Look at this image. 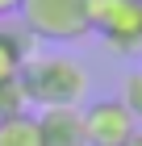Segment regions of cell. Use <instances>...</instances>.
I'll return each instance as SVG.
<instances>
[{
  "label": "cell",
  "instance_id": "cell-10",
  "mask_svg": "<svg viewBox=\"0 0 142 146\" xmlns=\"http://www.w3.org/2000/svg\"><path fill=\"white\" fill-rule=\"evenodd\" d=\"M13 13H21V0H0V17H13Z\"/></svg>",
  "mask_w": 142,
  "mask_h": 146
},
{
  "label": "cell",
  "instance_id": "cell-6",
  "mask_svg": "<svg viewBox=\"0 0 142 146\" xmlns=\"http://www.w3.org/2000/svg\"><path fill=\"white\" fill-rule=\"evenodd\" d=\"M25 34H29V29H9V25H0V84H9V79L21 75L25 58H29Z\"/></svg>",
  "mask_w": 142,
  "mask_h": 146
},
{
  "label": "cell",
  "instance_id": "cell-7",
  "mask_svg": "<svg viewBox=\"0 0 142 146\" xmlns=\"http://www.w3.org/2000/svg\"><path fill=\"white\" fill-rule=\"evenodd\" d=\"M0 146H42V138H38V121H33L29 113L4 117V121H0Z\"/></svg>",
  "mask_w": 142,
  "mask_h": 146
},
{
  "label": "cell",
  "instance_id": "cell-9",
  "mask_svg": "<svg viewBox=\"0 0 142 146\" xmlns=\"http://www.w3.org/2000/svg\"><path fill=\"white\" fill-rule=\"evenodd\" d=\"M125 109L134 113V121H142V71H130L125 84H121V96H117Z\"/></svg>",
  "mask_w": 142,
  "mask_h": 146
},
{
  "label": "cell",
  "instance_id": "cell-5",
  "mask_svg": "<svg viewBox=\"0 0 142 146\" xmlns=\"http://www.w3.org/2000/svg\"><path fill=\"white\" fill-rule=\"evenodd\" d=\"M33 121H38L42 146H88V138H84V109H75V104H67V109H42Z\"/></svg>",
  "mask_w": 142,
  "mask_h": 146
},
{
  "label": "cell",
  "instance_id": "cell-2",
  "mask_svg": "<svg viewBox=\"0 0 142 146\" xmlns=\"http://www.w3.org/2000/svg\"><path fill=\"white\" fill-rule=\"evenodd\" d=\"M21 21L33 38L79 42L88 29V0H21Z\"/></svg>",
  "mask_w": 142,
  "mask_h": 146
},
{
  "label": "cell",
  "instance_id": "cell-3",
  "mask_svg": "<svg viewBox=\"0 0 142 146\" xmlns=\"http://www.w3.org/2000/svg\"><path fill=\"white\" fill-rule=\"evenodd\" d=\"M88 29H96L117 54L142 50V0H88Z\"/></svg>",
  "mask_w": 142,
  "mask_h": 146
},
{
  "label": "cell",
  "instance_id": "cell-11",
  "mask_svg": "<svg viewBox=\"0 0 142 146\" xmlns=\"http://www.w3.org/2000/svg\"><path fill=\"white\" fill-rule=\"evenodd\" d=\"M125 146H142V129H134V134H130V142H125Z\"/></svg>",
  "mask_w": 142,
  "mask_h": 146
},
{
  "label": "cell",
  "instance_id": "cell-4",
  "mask_svg": "<svg viewBox=\"0 0 142 146\" xmlns=\"http://www.w3.org/2000/svg\"><path fill=\"white\" fill-rule=\"evenodd\" d=\"M138 129L134 113L121 100H96L84 109V138L88 146H125L130 134Z\"/></svg>",
  "mask_w": 142,
  "mask_h": 146
},
{
  "label": "cell",
  "instance_id": "cell-8",
  "mask_svg": "<svg viewBox=\"0 0 142 146\" xmlns=\"http://www.w3.org/2000/svg\"><path fill=\"white\" fill-rule=\"evenodd\" d=\"M17 113H25V92H21V79H9V84H0V121L17 117Z\"/></svg>",
  "mask_w": 142,
  "mask_h": 146
},
{
  "label": "cell",
  "instance_id": "cell-1",
  "mask_svg": "<svg viewBox=\"0 0 142 146\" xmlns=\"http://www.w3.org/2000/svg\"><path fill=\"white\" fill-rule=\"evenodd\" d=\"M17 79H21L25 104H38V109H67V104H79V96L88 92L84 67L75 58H67V54L25 58Z\"/></svg>",
  "mask_w": 142,
  "mask_h": 146
}]
</instances>
